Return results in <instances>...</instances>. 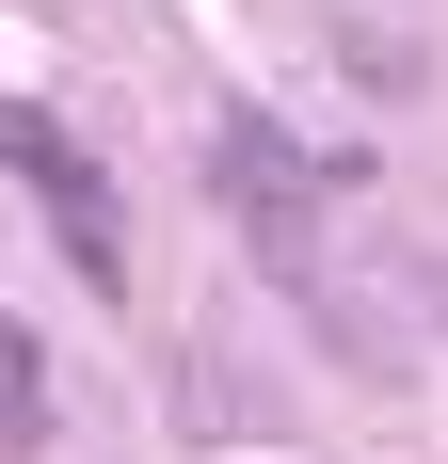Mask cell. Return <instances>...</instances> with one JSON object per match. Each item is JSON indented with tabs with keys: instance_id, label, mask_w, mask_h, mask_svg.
Segmentation results:
<instances>
[{
	"instance_id": "cell-1",
	"label": "cell",
	"mask_w": 448,
	"mask_h": 464,
	"mask_svg": "<svg viewBox=\"0 0 448 464\" xmlns=\"http://www.w3.org/2000/svg\"><path fill=\"white\" fill-rule=\"evenodd\" d=\"M336 177H353V160H336ZM336 177H320V160L272 129V112H240V96L209 112V192L257 225V256H272L288 288H320V192H336Z\"/></svg>"
},
{
	"instance_id": "cell-2",
	"label": "cell",
	"mask_w": 448,
	"mask_h": 464,
	"mask_svg": "<svg viewBox=\"0 0 448 464\" xmlns=\"http://www.w3.org/2000/svg\"><path fill=\"white\" fill-rule=\"evenodd\" d=\"M0 160L33 177V225L81 256V288H96V304H129V208H112V177L81 160V129H48L33 96H0Z\"/></svg>"
},
{
	"instance_id": "cell-3",
	"label": "cell",
	"mask_w": 448,
	"mask_h": 464,
	"mask_svg": "<svg viewBox=\"0 0 448 464\" xmlns=\"http://www.w3.org/2000/svg\"><path fill=\"white\" fill-rule=\"evenodd\" d=\"M0 449H48V369H33L16 321H0Z\"/></svg>"
}]
</instances>
